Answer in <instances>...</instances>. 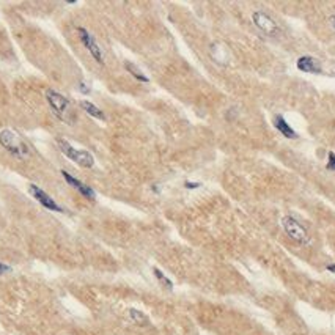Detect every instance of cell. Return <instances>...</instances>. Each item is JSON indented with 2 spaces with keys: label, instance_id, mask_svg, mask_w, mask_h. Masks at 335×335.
Segmentation results:
<instances>
[{
  "label": "cell",
  "instance_id": "cell-1",
  "mask_svg": "<svg viewBox=\"0 0 335 335\" xmlns=\"http://www.w3.org/2000/svg\"><path fill=\"white\" fill-rule=\"evenodd\" d=\"M46 99H47V104L50 106V109H52L54 115L58 120L65 121L68 124H71L74 121V112L71 109L70 101L65 96L54 92V90H49V92L46 93Z\"/></svg>",
  "mask_w": 335,
  "mask_h": 335
},
{
  "label": "cell",
  "instance_id": "cell-2",
  "mask_svg": "<svg viewBox=\"0 0 335 335\" xmlns=\"http://www.w3.org/2000/svg\"><path fill=\"white\" fill-rule=\"evenodd\" d=\"M0 145H2L10 154H13L15 158L24 159V158L29 156L27 144H25V142L15 131L5 129V131L0 132Z\"/></svg>",
  "mask_w": 335,
  "mask_h": 335
},
{
  "label": "cell",
  "instance_id": "cell-3",
  "mask_svg": "<svg viewBox=\"0 0 335 335\" xmlns=\"http://www.w3.org/2000/svg\"><path fill=\"white\" fill-rule=\"evenodd\" d=\"M57 144L60 147V151L65 154V156L71 161H74L77 165L84 167V169H92V167L95 165V158L90 154L88 151H84V150H76L73 148L66 140L63 139H58Z\"/></svg>",
  "mask_w": 335,
  "mask_h": 335
},
{
  "label": "cell",
  "instance_id": "cell-4",
  "mask_svg": "<svg viewBox=\"0 0 335 335\" xmlns=\"http://www.w3.org/2000/svg\"><path fill=\"white\" fill-rule=\"evenodd\" d=\"M282 228L285 230V233L294 241L301 244V246H307L308 242H310V236H308L307 230L296 221V219H293L291 216H285L282 219Z\"/></svg>",
  "mask_w": 335,
  "mask_h": 335
},
{
  "label": "cell",
  "instance_id": "cell-5",
  "mask_svg": "<svg viewBox=\"0 0 335 335\" xmlns=\"http://www.w3.org/2000/svg\"><path fill=\"white\" fill-rule=\"evenodd\" d=\"M252 21H253L256 29H260L263 33H266L269 36H276V35L280 33L279 24L273 18H269L267 15H264V13H261V11H255L252 15Z\"/></svg>",
  "mask_w": 335,
  "mask_h": 335
},
{
  "label": "cell",
  "instance_id": "cell-6",
  "mask_svg": "<svg viewBox=\"0 0 335 335\" xmlns=\"http://www.w3.org/2000/svg\"><path fill=\"white\" fill-rule=\"evenodd\" d=\"M77 32H79L81 35V41L82 44L85 46V49L90 52V55H92L99 65H104V54H102V49L98 46V43L95 41V38L90 35L84 27H79L77 29Z\"/></svg>",
  "mask_w": 335,
  "mask_h": 335
},
{
  "label": "cell",
  "instance_id": "cell-7",
  "mask_svg": "<svg viewBox=\"0 0 335 335\" xmlns=\"http://www.w3.org/2000/svg\"><path fill=\"white\" fill-rule=\"evenodd\" d=\"M30 194H32L38 202H40L46 210L55 211V213H63V208H60V206L55 203V200L50 197V195H47L46 192H44L43 189H40L38 186H35V184L30 186Z\"/></svg>",
  "mask_w": 335,
  "mask_h": 335
},
{
  "label": "cell",
  "instance_id": "cell-8",
  "mask_svg": "<svg viewBox=\"0 0 335 335\" xmlns=\"http://www.w3.org/2000/svg\"><path fill=\"white\" fill-rule=\"evenodd\" d=\"M296 66H298V70L302 71V73H310V74H321L323 73V68H321L319 61L313 57H308V55L301 57L298 61H296Z\"/></svg>",
  "mask_w": 335,
  "mask_h": 335
},
{
  "label": "cell",
  "instance_id": "cell-9",
  "mask_svg": "<svg viewBox=\"0 0 335 335\" xmlns=\"http://www.w3.org/2000/svg\"><path fill=\"white\" fill-rule=\"evenodd\" d=\"M61 175H63V178L66 179V183H68L70 186H73L76 190H79L84 197H87V198H90V200H95L96 194H95V190H93L92 187H88L87 184L81 183L79 179H76L74 176H71V175H70L68 172H65V170H61Z\"/></svg>",
  "mask_w": 335,
  "mask_h": 335
},
{
  "label": "cell",
  "instance_id": "cell-10",
  "mask_svg": "<svg viewBox=\"0 0 335 335\" xmlns=\"http://www.w3.org/2000/svg\"><path fill=\"white\" fill-rule=\"evenodd\" d=\"M274 126H276V129H277L279 132L283 134V137H287V139H298V132L293 129V127L288 124V121L283 118L282 115H276Z\"/></svg>",
  "mask_w": 335,
  "mask_h": 335
},
{
  "label": "cell",
  "instance_id": "cell-11",
  "mask_svg": "<svg viewBox=\"0 0 335 335\" xmlns=\"http://www.w3.org/2000/svg\"><path fill=\"white\" fill-rule=\"evenodd\" d=\"M81 107L88 113V115H92L93 118H98V120H102L104 121L106 120V115H104V112H102L99 107H96L95 104H92V102H88V101H82L81 102Z\"/></svg>",
  "mask_w": 335,
  "mask_h": 335
},
{
  "label": "cell",
  "instance_id": "cell-12",
  "mask_svg": "<svg viewBox=\"0 0 335 335\" xmlns=\"http://www.w3.org/2000/svg\"><path fill=\"white\" fill-rule=\"evenodd\" d=\"M124 68L127 70V73H129V74H132V77H136L137 81H140V82H150L148 77H147L144 73H142V71L134 65V63L126 61V63H124Z\"/></svg>",
  "mask_w": 335,
  "mask_h": 335
},
{
  "label": "cell",
  "instance_id": "cell-13",
  "mask_svg": "<svg viewBox=\"0 0 335 335\" xmlns=\"http://www.w3.org/2000/svg\"><path fill=\"white\" fill-rule=\"evenodd\" d=\"M127 315H129V318L134 321L136 324H139V326H145V324H148V318H147V315H145V313H142V312H139V310H136V308H131V310L127 312Z\"/></svg>",
  "mask_w": 335,
  "mask_h": 335
},
{
  "label": "cell",
  "instance_id": "cell-14",
  "mask_svg": "<svg viewBox=\"0 0 335 335\" xmlns=\"http://www.w3.org/2000/svg\"><path fill=\"white\" fill-rule=\"evenodd\" d=\"M153 273H154V277H156V279H158V280L162 283V285H164L167 290H172V288H173V283H172V280H170V279H167V277L164 276V273H162L161 269L154 267V269H153Z\"/></svg>",
  "mask_w": 335,
  "mask_h": 335
},
{
  "label": "cell",
  "instance_id": "cell-15",
  "mask_svg": "<svg viewBox=\"0 0 335 335\" xmlns=\"http://www.w3.org/2000/svg\"><path fill=\"white\" fill-rule=\"evenodd\" d=\"M327 169L335 172V153H329V162H327Z\"/></svg>",
  "mask_w": 335,
  "mask_h": 335
},
{
  "label": "cell",
  "instance_id": "cell-16",
  "mask_svg": "<svg viewBox=\"0 0 335 335\" xmlns=\"http://www.w3.org/2000/svg\"><path fill=\"white\" fill-rule=\"evenodd\" d=\"M10 271H11V266H8V264H5V263H0V276L10 273Z\"/></svg>",
  "mask_w": 335,
  "mask_h": 335
},
{
  "label": "cell",
  "instance_id": "cell-17",
  "mask_svg": "<svg viewBox=\"0 0 335 335\" xmlns=\"http://www.w3.org/2000/svg\"><path fill=\"white\" fill-rule=\"evenodd\" d=\"M184 186H186L187 189H190V190H192V189H197V187H200L202 184H200V183H190V181H186V183H184Z\"/></svg>",
  "mask_w": 335,
  "mask_h": 335
},
{
  "label": "cell",
  "instance_id": "cell-18",
  "mask_svg": "<svg viewBox=\"0 0 335 335\" xmlns=\"http://www.w3.org/2000/svg\"><path fill=\"white\" fill-rule=\"evenodd\" d=\"M81 92L87 95V93H90V88H87V85H85V84H81Z\"/></svg>",
  "mask_w": 335,
  "mask_h": 335
},
{
  "label": "cell",
  "instance_id": "cell-19",
  "mask_svg": "<svg viewBox=\"0 0 335 335\" xmlns=\"http://www.w3.org/2000/svg\"><path fill=\"white\" fill-rule=\"evenodd\" d=\"M327 271H330V273H335V263L333 264H327Z\"/></svg>",
  "mask_w": 335,
  "mask_h": 335
},
{
  "label": "cell",
  "instance_id": "cell-20",
  "mask_svg": "<svg viewBox=\"0 0 335 335\" xmlns=\"http://www.w3.org/2000/svg\"><path fill=\"white\" fill-rule=\"evenodd\" d=\"M332 27H333V30H335V16L332 18Z\"/></svg>",
  "mask_w": 335,
  "mask_h": 335
}]
</instances>
